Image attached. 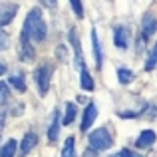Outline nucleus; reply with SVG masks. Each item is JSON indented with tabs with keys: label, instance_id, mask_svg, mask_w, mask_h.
Segmentation results:
<instances>
[{
	"label": "nucleus",
	"instance_id": "15",
	"mask_svg": "<svg viewBox=\"0 0 157 157\" xmlns=\"http://www.w3.org/2000/svg\"><path fill=\"white\" fill-rule=\"evenodd\" d=\"M8 84H10L14 90H18V92H26V82H24L22 74H14V76H10V78H8Z\"/></svg>",
	"mask_w": 157,
	"mask_h": 157
},
{
	"label": "nucleus",
	"instance_id": "10",
	"mask_svg": "<svg viewBox=\"0 0 157 157\" xmlns=\"http://www.w3.org/2000/svg\"><path fill=\"white\" fill-rule=\"evenodd\" d=\"M155 143V131L151 129H145L139 133V137L135 139V147H139V149H145V147H151Z\"/></svg>",
	"mask_w": 157,
	"mask_h": 157
},
{
	"label": "nucleus",
	"instance_id": "4",
	"mask_svg": "<svg viewBox=\"0 0 157 157\" xmlns=\"http://www.w3.org/2000/svg\"><path fill=\"white\" fill-rule=\"evenodd\" d=\"M96 117H98V105L94 104V101H90V104L86 105V109H84V117H82L80 131H88L90 127H92V123L96 121Z\"/></svg>",
	"mask_w": 157,
	"mask_h": 157
},
{
	"label": "nucleus",
	"instance_id": "14",
	"mask_svg": "<svg viewBox=\"0 0 157 157\" xmlns=\"http://www.w3.org/2000/svg\"><path fill=\"white\" fill-rule=\"evenodd\" d=\"M16 149H18V141L16 139H8L2 145V151H0V157H14Z\"/></svg>",
	"mask_w": 157,
	"mask_h": 157
},
{
	"label": "nucleus",
	"instance_id": "23",
	"mask_svg": "<svg viewBox=\"0 0 157 157\" xmlns=\"http://www.w3.org/2000/svg\"><path fill=\"white\" fill-rule=\"evenodd\" d=\"M48 4H50V6H56V0H46Z\"/></svg>",
	"mask_w": 157,
	"mask_h": 157
},
{
	"label": "nucleus",
	"instance_id": "11",
	"mask_svg": "<svg viewBox=\"0 0 157 157\" xmlns=\"http://www.w3.org/2000/svg\"><path fill=\"white\" fill-rule=\"evenodd\" d=\"M20 58H22V60H32V58H34L32 40H28L26 36H20Z\"/></svg>",
	"mask_w": 157,
	"mask_h": 157
},
{
	"label": "nucleus",
	"instance_id": "17",
	"mask_svg": "<svg viewBox=\"0 0 157 157\" xmlns=\"http://www.w3.org/2000/svg\"><path fill=\"white\" fill-rule=\"evenodd\" d=\"M76 119V105L74 104H66V115L62 117V125H70Z\"/></svg>",
	"mask_w": 157,
	"mask_h": 157
},
{
	"label": "nucleus",
	"instance_id": "3",
	"mask_svg": "<svg viewBox=\"0 0 157 157\" xmlns=\"http://www.w3.org/2000/svg\"><path fill=\"white\" fill-rule=\"evenodd\" d=\"M34 78H36V84H38V90H40V94L42 96H46L48 94V90H50V78H52V66H48V64H44V66H40L38 70H36V74H34Z\"/></svg>",
	"mask_w": 157,
	"mask_h": 157
},
{
	"label": "nucleus",
	"instance_id": "5",
	"mask_svg": "<svg viewBox=\"0 0 157 157\" xmlns=\"http://www.w3.org/2000/svg\"><path fill=\"white\" fill-rule=\"evenodd\" d=\"M18 12V4H12V2H4L2 8H0V24L2 26H8L12 22V18L16 16Z\"/></svg>",
	"mask_w": 157,
	"mask_h": 157
},
{
	"label": "nucleus",
	"instance_id": "21",
	"mask_svg": "<svg viewBox=\"0 0 157 157\" xmlns=\"http://www.w3.org/2000/svg\"><path fill=\"white\" fill-rule=\"evenodd\" d=\"M113 157H141V155L133 153V151H129V149H121V151H119V153H115Z\"/></svg>",
	"mask_w": 157,
	"mask_h": 157
},
{
	"label": "nucleus",
	"instance_id": "16",
	"mask_svg": "<svg viewBox=\"0 0 157 157\" xmlns=\"http://www.w3.org/2000/svg\"><path fill=\"white\" fill-rule=\"evenodd\" d=\"M62 157H76V141L74 137H68L62 147Z\"/></svg>",
	"mask_w": 157,
	"mask_h": 157
},
{
	"label": "nucleus",
	"instance_id": "19",
	"mask_svg": "<svg viewBox=\"0 0 157 157\" xmlns=\"http://www.w3.org/2000/svg\"><path fill=\"white\" fill-rule=\"evenodd\" d=\"M155 68H157V44L153 46V50H151L149 58H147V62H145V70L147 72H151V70H155Z\"/></svg>",
	"mask_w": 157,
	"mask_h": 157
},
{
	"label": "nucleus",
	"instance_id": "1",
	"mask_svg": "<svg viewBox=\"0 0 157 157\" xmlns=\"http://www.w3.org/2000/svg\"><path fill=\"white\" fill-rule=\"evenodd\" d=\"M22 36H26L32 42H44L46 40L48 28H46V22H44V16L40 8H32L28 12L26 20H24V26H22Z\"/></svg>",
	"mask_w": 157,
	"mask_h": 157
},
{
	"label": "nucleus",
	"instance_id": "6",
	"mask_svg": "<svg viewBox=\"0 0 157 157\" xmlns=\"http://www.w3.org/2000/svg\"><path fill=\"white\" fill-rule=\"evenodd\" d=\"M127 42H129V30H127L125 26H115V30H113V44H115V48L125 50Z\"/></svg>",
	"mask_w": 157,
	"mask_h": 157
},
{
	"label": "nucleus",
	"instance_id": "8",
	"mask_svg": "<svg viewBox=\"0 0 157 157\" xmlns=\"http://www.w3.org/2000/svg\"><path fill=\"white\" fill-rule=\"evenodd\" d=\"M60 125H62V117H60V111L58 109H54V113H52V121H50V125H48V139L50 141H56L58 139V133H60Z\"/></svg>",
	"mask_w": 157,
	"mask_h": 157
},
{
	"label": "nucleus",
	"instance_id": "9",
	"mask_svg": "<svg viewBox=\"0 0 157 157\" xmlns=\"http://www.w3.org/2000/svg\"><path fill=\"white\" fill-rule=\"evenodd\" d=\"M36 143H38V135H36V133H32V131H28V133L24 135L22 143H20V153H22V157L30 153V151L36 147Z\"/></svg>",
	"mask_w": 157,
	"mask_h": 157
},
{
	"label": "nucleus",
	"instance_id": "18",
	"mask_svg": "<svg viewBox=\"0 0 157 157\" xmlns=\"http://www.w3.org/2000/svg\"><path fill=\"white\" fill-rule=\"evenodd\" d=\"M133 78H135V74L131 72V70H127V68H119L117 70V80H119V84H129V82H133Z\"/></svg>",
	"mask_w": 157,
	"mask_h": 157
},
{
	"label": "nucleus",
	"instance_id": "20",
	"mask_svg": "<svg viewBox=\"0 0 157 157\" xmlns=\"http://www.w3.org/2000/svg\"><path fill=\"white\" fill-rule=\"evenodd\" d=\"M70 4H72L74 14H76L78 18H84V4H82V0H70Z\"/></svg>",
	"mask_w": 157,
	"mask_h": 157
},
{
	"label": "nucleus",
	"instance_id": "13",
	"mask_svg": "<svg viewBox=\"0 0 157 157\" xmlns=\"http://www.w3.org/2000/svg\"><path fill=\"white\" fill-rule=\"evenodd\" d=\"M82 70V76H80V86H82V90H86V92H92L96 86H94V80H92V76H90V72H88V68H80Z\"/></svg>",
	"mask_w": 157,
	"mask_h": 157
},
{
	"label": "nucleus",
	"instance_id": "2",
	"mask_svg": "<svg viewBox=\"0 0 157 157\" xmlns=\"http://www.w3.org/2000/svg\"><path fill=\"white\" fill-rule=\"evenodd\" d=\"M88 141H90V149L100 153V151H105L113 145V135H111V131L107 127H98L96 131L90 133Z\"/></svg>",
	"mask_w": 157,
	"mask_h": 157
},
{
	"label": "nucleus",
	"instance_id": "12",
	"mask_svg": "<svg viewBox=\"0 0 157 157\" xmlns=\"http://www.w3.org/2000/svg\"><path fill=\"white\" fill-rule=\"evenodd\" d=\"M92 46H94V58H96V66H98V68H101V60H104V56H101L100 38H98V30H96V28H92Z\"/></svg>",
	"mask_w": 157,
	"mask_h": 157
},
{
	"label": "nucleus",
	"instance_id": "7",
	"mask_svg": "<svg viewBox=\"0 0 157 157\" xmlns=\"http://www.w3.org/2000/svg\"><path fill=\"white\" fill-rule=\"evenodd\" d=\"M155 30H157L155 16L153 14H145V16H143V20H141V36H143V40L149 38V36H153Z\"/></svg>",
	"mask_w": 157,
	"mask_h": 157
},
{
	"label": "nucleus",
	"instance_id": "22",
	"mask_svg": "<svg viewBox=\"0 0 157 157\" xmlns=\"http://www.w3.org/2000/svg\"><path fill=\"white\" fill-rule=\"evenodd\" d=\"M2 48H6V34L2 32Z\"/></svg>",
	"mask_w": 157,
	"mask_h": 157
}]
</instances>
